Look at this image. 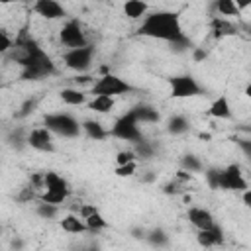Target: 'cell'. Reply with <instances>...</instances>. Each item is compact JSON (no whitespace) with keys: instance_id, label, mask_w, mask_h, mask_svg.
<instances>
[{"instance_id":"1","label":"cell","mask_w":251,"mask_h":251,"mask_svg":"<svg viewBox=\"0 0 251 251\" xmlns=\"http://www.w3.org/2000/svg\"><path fill=\"white\" fill-rule=\"evenodd\" d=\"M137 35L173 43V41L182 39L186 33L182 31L178 12L155 10V12H149V14L141 20V24H139V27H137Z\"/></svg>"},{"instance_id":"2","label":"cell","mask_w":251,"mask_h":251,"mask_svg":"<svg viewBox=\"0 0 251 251\" xmlns=\"http://www.w3.org/2000/svg\"><path fill=\"white\" fill-rule=\"evenodd\" d=\"M6 55H8L10 61H14V63L20 65L22 69L31 67V65H35V63H41V61H45V59L49 57V55L45 53V49L37 43V39L31 35V31L27 29V25H24V27L18 31L16 39L12 41V49H10Z\"/></svg>"},{"instance_id":"3","label":"cell","mask_w":251,"mask_h":251,"mask_svg":"<svg viewBox=\"0 0 251 251\" xmlns=\"http://www.w3.org/2000/svg\"><path fill=\"white\" fill-rule=\"evenodd\" d=\"M43 127H47L53 135H59V137H67V139H73V137H78L82 131H80V122L67 114V112H51V114H45L43 116Z\"/></svg>"},{"instance_id":"4","label":"cell","mask_w":251,"mask_h":251,"mask_svg":"<svg viewBox=\"0 0 251 251\" xmlns=\"http://www.w3.org/2000/svg\"><path fill=\"white\" fill-rule=\"evenodd\" d=\"M71 196V186L69 182L55 171H47L45 173V190L39 194V200L41 202H47V204H63L67 198Z\"/></svg>"},{"instance_id":"5","label":"cell","mask_w":251,"mask_h":251,"mask_svg":"<svg viewBox=\"0 0 251 251\" xmlns=\"http://www.w3.org/2000/svg\"><path fill=\"white\" fill-rule=\"evenodd\" d=\"M135 88L122 76L118 75H112V73H106L102 75L98 80H94V84L90 86V94L94 96H120V94H127V92H133Z\"/></svg>"},{"instance_id":"6","label":"cell","mask_w":251,"mask_h":251,"mask_svg":"<svg viewBox=\"0 0 251 251\" xmlns=\"http://www.w3.org/2000/svg\"><path fill=\"white\" fill-rule=\"evenodd\" d=\"M108 137H116V139L129 141V143H137V141L143 139L141 129H139V124H137L135 116L131 114V110H127L126 114H122L114 122V126L108 129Z\"/></svg>"},{"instance_id":"7","label":"cell","mask_w":251,"mask_h":251,"mask_svg":"<svg viewBox=\"0 0 251 251\" xmlns=\"http://www.w3.org/2000/svg\"><path fill=\"white\" fill-rule=\"evenodd\" d=\"M94 45L88 43L84 47H76V49H67L63 53V63L67 69L75 71V73H86L92 67V59H94Z\"/></svg>"},{"instance_id":"8","label":"cell","mask_w":251,"mask_h":251,"mask_svg":"<svg viewBox=\"0 0 251 251\" xmlns=\"http://www.w3.org/2000/svg\"><path fill=\"white\" fill-rule=\"evenodd\" d=\"M247 178L243 176V171L237 163H231L224 169H220V178H218V190H229V192H243L247 190Z\"/></svg>"},{"instance_id":"9","label":"cell","mask_w":251,"mask_h":251,"mask_svg":"<svg viewBox=\"0 0 251 251\" xmlns=\"http://www.w3.org/2000/svg\"><path fill=\"white\" fill-rule=\"evenodd\" d=\"M171 98H192L204 94V88L192 75H175L169 78Z\"/></svg>"},{"instance_id":"10","label":"cell","mask_w":251,"mask_h":251,"mask_svg":"<svg viewBox=\"0 0 251 251\" xmlns=\"http://www.w3.org/2000/svg\"><path fill=\"white\" fill-rule=\"evenodd\" d=\"M59 41L61 45H65L67 49H76V47H84L88 45V39L84 35V29H82V24L76 20V18H71L67 20L61 29H59Z\"/></svg>"},{"instance_id":"11","label":"cell","mask_w":251,"mask_h":251,"mask_svg":"<svg viewBox=\"0 0 251 251\" xmlns=\"http://www.w3.org/2000/svg\"><path fill=\"white\" fill-rule=\"evenodd\" d=\"M27 147L39 151V153H55V141H53V133L39 126L27 131Z\"/></svg>"},{"instance_id":"12","label":"cell","mask_w":251,"mask_h":251,"mask_svg":"<svg viewBox=\"0 0 251 251\" xmlns=\"http://www.w3.org/2000/svg\"><path fill=\"white\" fill-rule=\"evenodd\" d=\"M31 10L37 16L45 18V20H63V18H67V10L63 8V4H59L55 0H35Z\"/></svg>"},{"instance_id":"13","label":"cell","mask_w":251,"mask_h":251,"mask_svg":"<svg viewBox=\"0 0 251 251\" xmlns=\"http://www.w3.org/2000/svg\"><path fill=\"white\" fill-rule=\"evenodd\" d=\"M51 75H55V63L51 61V57H47V59L41 61V63H35V65H31V67L22 69L20 78H22V80H41V78H47V76H51Z\"/></svg>"},{"instance_id":"14","label":"cell","mask_w":251,"mask_h":251,"mask_svg":"<svg viewBox=\"0 0 251 251\" xmlns=\"http://www.w3.org/2000/svg\"><path fill=\"white\" fill-rule=\"evenodd\" d=\"M186 218L196 229H210V227L216 226V220H214L212 212L202 208V206H190L188 212H186Z\"/></svg>"},{"instance_id":"15","label":"cell","mask_w":251,"mask_h":251,"mask_svg":"<svg viewBox=\"0 0 251 251\" xmlns=\"http://www.w3.org/2000/svg\"><path fill=\"white\" fill-rule=\"evenodd\" d=\"M208 116L210 118H216V120H231L233 118V110H231L229 98L226 94L214 98L212 104H210V108H208Z\"/></svg>"},{"instance_id":"16","label":"cell","mask_w":251,"mask_h":251,"mask_svg":"<svg viewBox=\"0 0 251 251\" xmlns=\"http://www.w3.org/2000/svg\"><path fill=\"white\" fill-rule=\"evenodd\" d=\"M210 31L216 39H224V37H229V35H235L237 33V25L233 22H229L227 18H220V16H214L210 20Z\"/></svg>"},{"instance_id":"17","label":"cell","mask_w":251,"mask_h":251,"mask_svg":"<svg viewBox=\"0 0 251 251\" xmlns=\"http://www.w3.org/2000/svg\"><path fill=\"white\" fill-rule=\"evenodd\" d=\"M196 241H198L200 247H216V245H222L224 243V231H222V227L218 224L214 227H210V229H198Z\"/></svg>"},{"instance_id":"18","label":"cell","mask_w":251,"mask_h":251,"mask_svg":"<svg viewBox=\"0 0 251 251\" xmlns=\"http://www.w3.org/2000/svg\"><path fill=\"white\" fill-rule=\"evenodd\" d=\"M131 114L135 116L137 124H157L161 120V114L157 108L149 106V104H137L131 108Z\"/></svg>"},{"instance_id":"19","label":"cell","mask_w":251,"mask_h":251,"mask_svg":"<svg viewBox=\"0 0 251 251\" xmlns=\"http://www.w3.org/2000/svg\"><path fill=\"white\" fill-rule=\"evenodd\" d=\"M80 131L88 139H94V141H102V139L108 137V129L98 120H84V122H80Z\"/></svg>"},{"instance_id":"20","label":"cell","mask_w":251,"mask_h":251,"mask_svg":"<svg viewBox=\"0 0 251 251\" xmlns=\"http://www.w3.org/2000/svg\"><path fill=\"white\" fill-rule=\"evenodd\" d=\"M122 10H124V16L126 18L139 20V18H145L149 14V4L143 2V0H127Z\"/></svg>"},{"instance_id":"21","label":"cell","mask_w":251,"mask_h":251,"mask_svg":"<svg viewBox=\"0 0 251 251\" xmlns=\"http://www.w3.org/2000/svg\"><path fill=\"white\" fill-rule=\"evenodd\" d=\"M59 96H61L63 104H67V106H82V104H86V92H82L80 88H75V86L61 88Z\"/></svg>"},{"instance_id":"22","label":"cell","mask_w":251,"mask_h":251,"mask_svg":"<svg viewBox=\"0 0 251 251\" xmlns=\"http://www.w3.org/2000/svg\"><path fill=\"white\" fill-rule=\"evenodd\" d=\"M59 226H61L63 231H67V233H71V235L88 231V229H86V224H84L76 214H67V216H63V220L59 222Z\"/></svg>"},{"instance_id":"23","label":"cell","mask_w":251,"mask_h":251,"mask_svg":"<svg viewBox=\"0 0 251 251\" xmlns=\"http://www.w3.org/2000/svg\"><path fill=\"white\" fill-rule=\"evenodd\" d=\"M167 131L171 135H182V133L190 131V120L182 114H175L167 120Z\"/></svg>"},{"instance_id":"24","label":"cell","mask_w":251,"mask_h":251,"mask_svg":"<svg viewBox=\"0 0 251 251\" xmlns=\"http://www.w3.org/2000/svg\"><path fill=\"white\" fill-rule=\"evenodd\" d=\"M6 143H8L14 151H22L24 147H27V133L24 131V127H14V129L8 131Z\"/></svg>"},{"instance_id":"25","label":"cell","mask_w":251,"mask_h":251,"mask_svg":"<svg viewBox=\"0 0 251 251\" xmlns=\"http://www.w3.org/2000/svg\"><path fill=\"white\" fill-rule=\"evenodd\" d=\"M114 106H116V100L110 96H94L88 102V110H92L96 114H108L114 110Z\"/></svg>"},{"instance_id":"26","label":"cell","mask_w":251,"mask_h":251,"mask_svg":"<svg viewBox=\"0 0 251 251\" xmlns=\"http://www.w3.org/2000/svg\"><path fill=\"white\" fill-rule=\"evenodd\" d=\"M145 241L151 247H167L169 245V233L163 227H153V229H147Z\"/></svg>"},{"instance_id":"27","label":"cell","mask_w":251,"mask_h":251,"mask_svg":"<svg viewBox=\"0 0 251 251\" xmlns=\"http://www.w3.org/2000/svg\"><path fill=\"white\" fill-rule=\"evenodd\" d=\"M212 10H214L216 16H220V18L237 16V14H239L237 4H235L233 0H216V2H212Z\"/></svg>"},{"instance_id":"28","label":"cell","mask_w":251,"mask_h":251,"mask_svg":"<svg viewBox=\"0 0 251 251\" xmlns=\"http://www.w3.org/2000/svg\"><path fill=\"white\" fill-rule=\"evenodd\" d=\"M37 104H39V96H29V98H25V100L20 104L18 112L14 114V118H16V120H24V118L31 116V114L37 110Z\"/></svg>"},{"instance_id":"29","label":"cell","mask_w":251,"mask_h":251,"mask_svg":"<svg viewBox=\"0 0 251 251\" xmlns=\"http://www.w3.org/2000/svg\"><path fill=\"white\" fill-rule=\"evenodd\" d=\"M131 151L135 153L137 159H153L155 157V143H151L147 139H141V141L133 143V149Z\"/></svg>"},{"instance_id":"30","label":"cell","mask_w":251,"mask_h":251,"mask_svg":"<svg viewBox=\"0 0 251 251\" xmlns=\"http://www.w3.org/2000/svg\"><path fill=\"white\" fill-rule=\"evenodd\" d=\"M180 169L192 175V173H200V171L204 169V165H202V161H200L196 155L188 153V155H182V157H180Z\"/></svg>"},{"instance_id":"31","label":"cell","mask_w":251,"mask_h":251,"mask_svg":"<svg viewBox=\"0 0 251 251\" xmlns=\"http://www.w3.org/2000/svg\"><path fill=\"white\" fill-rule=\"evenodd\" d=\"M84 224H86V229L90 231V233H98L100 229H106L108 227V222L102 218V214L100 212H96V214H92V216H88L86 220H82Z\"/></svg>"},{"instance_id":"32","label":"cell","mask_w":251,"mask_h":251,"mask_svg":"<svg viewBox=\"0 0 251 251\" xmlns=\"http://www.w3.org/2000/svg\"><path fill=\"white\" fill-rule=\"evenodd\" d=\"M35 214H37L39 218H43V220H53V218H57V214H59V206L47 204V202H41V200H39V204L35 206Z\"/></svg>"},{"instance_id":"33","label":"cell","mask_w":251,"mask_h":251,"mask_svg":"<svg viewBox=\"0 0 251 251\" xmlns=\"http://www.w3.org/2000/svg\"><path fill=\"white\" fill-rule=\"evenodd\" d=\"M35 198H37V192L31 188L29 182L24 184V186L20 188V192L16 194V202H18V204H27V202H33Z\"/></svg>"},{"instance_id":"34","label":"cell","mask_w":251,"mask_h":251,"mask_svg":"<svg viewBox=\"0 0 251 251\" xmlns=\"http://www.w3.org/2000/svg\"><path fill=\"white\" fill-rule=\"evenodd\" d=\"M171 45V51L173 53H186V51H192L194 49V45H192V41L184 35L182 39H178V41H173V43H169Z\"/></svg>"},{"instance_id":"35","label":"cell","mask_w":251,"mask_h":251,"mask_svg":"<svg viewBox=\"0 0 251 251\" xmlns=\"http://www.w3.org/2000/svg\"><path fill=\"white\" fill-rule=\"evenodd\" d=\"M27 182L31 184V188L35 190V192H43L45 190V173H31L29 175V178H27Z\"/></svg>"},{"instance_id":"36","label":"cell","mask_w":251,"mask_h":251,"mask_svg":"<svg viewBox=\"0 0 251 251\" xmlns=\"http://www.w3.org/2000/svg\"><path fill=\"white\" fill-rule=\"evenodd\" d=\"M135 161H137V157H135V153L131 149H122V151L116 153V167L127 165V163H135Z\"/></svg>"},{"instance_id":"37","label":"cell","mask_w":251,"mask_h":251,"mask_svg":"<svg viewBox=\"0 0 251 251\" xmlns=\"http://www.w3.org/2000/svg\"><path fill=\"white\" fill-rule=\"evenodd\" d=\"M116 176H122V178H127V176H133L137 173V161L135 163H127V165H120L114 169Z\"/></svg>"},{"instance_id":"38","label":"cell","mask_w":251,"mask_h":251,"mask_svg":"<svg viewBox=\"0 0 251 251\" xmlns=\"http://www.w3.org/2000/svg\"><path fill=\"white\" fill-rule=\"evenodd\" d=\"M204 176H206V182L212 190H218V178H220V169L216 167H210L204 171Z\"/></svg>"},{"instance_id":"39","label":"cell","mask_w":251,"mask_h":251,"mask_svg":"<svg viewBox=\"0 0 251 251\" xmlns=\"http://www.w3.org/2000/svg\"><path fill=\"white\" fill-rule=\"evenodd\" d=\"M12 41H14V39L8 35V31L0 27V55H6V53L12 49Z\"/></svg>"},{"instance_id":"40","label":"cell","mask_w":251,"mask_h":251,"mask_svg":"<svg viewBox=\"0 0 251 251\" xmlns=\"http://www.w3.org/2000/svg\"><path fill=\"white\" fill-rule=\"evenodd\" d=\"M96 212H100L96 204H80V206H78V214H76V216H78L80 220H86L88 216H92V214H96Z\"/></svg>"},{"instance_id":"41","label":"cell","mask_w":251,"mask_h":251,"mask_svg":"<svg viewBox=\"0 0 251 251\" xmlns=\"http://www.w3.org/2000/svg\"><path fill=\"white\" fill-rule=\"evenodd\" d=\"M182 186H184V184H180L178 180H171V182L165 184L163 192H165V194H178V192H182Z\"/></svg>"},{"instance_id":"42","label":"cell","mask_w":251,"mask_h":251,"mask_svg":"<svg viewBox=\"0 0 251 251\" xmlns=\"http://www.w3.org/2000/svg\"><path fill=\"white\" fill-rule=\"evenodd\" d=\"M75 84H94V76H90V75H76V76H73L71 78Z\"/></svg>"},{"instance_id":"43","label":"cell","mask_w":251,"mask_h":251,"mask_svg":"<svg viewBox=\"0 0 251 251\" xmlns=\"http://www.w3.org/2000/svg\"><path fill=\"white\" fill-rule=\"evenodd\" d=\"M24 247H25V241H24L20 235H16V237L10 241V249H12V251H24Z\"/></svg>"},{"instance_id":"44","label":"cell","mask_w":251,"mask_h":251,"mask_svg":"<svg viewBox=\"0 0 251 251\" xmlns=\"http://www.w3.org/2000/svg\"><path fill=\"white\" fill-rule=\"evenodd\" d=\"M145 233H147L145 227H131V229H129V235H131L133 239H141V241H145Z\"/></svg>"},{"instance_id":"45","label":"cell","mask_w":251,"mask_h":251,"mask_svg":"<svg viewBox=\"0 0 251 251\" xmlns=\"http://www.w3.org/2000/svg\"><path fill=\"white\" fill-rule=\"evenodd\" d=\"M206 57H208V53H206V51H204L202 47H194V49H192V59H194L196 63H200V61H204Z\"/></svg>"},{"instance_id":"46","label":"cell","mask_w":251,"mask_h":251,"mask_svg":"<svg viewBox=\"0 0 251 251\" xmlns=\"http://www.w3.org/2000/svg\"><path fill=\"white\" fill-rule=\"evenodd\" d=\"M237 145L243 149L245 157H251V141L249 139H237Z\"/></svg>"},{"instance_id":"47","label":"cell","mask_w":251,"mask_h":251,"mask_svg":"<svg viewBox=\"0 0 251 251\" xmlns=\"http://www.w3.org/2000/svg\"><path fill=\"white\" fill-rule=\"evenodd\" d=\"M241 198H243V206H251V188H247V190H243L241 192Z\"/></svg>"},{"instance_id":"48","label":"cell","mask_w":251,"mask_h":251,"mask_svg":"<svg viewBox=\"0 0 251 251\" xmlns=\"http://www.w3.org/2000/svg\"><path fill=\"white\" fill-rule=\"evenodd\" d=\"M82 251H100V249H98V245H94V243H92V245H88V247H84Z\"/></svg>"},{"instance_id":"49","label":"cell","mask_w":251,"mask_h":251,"mask_svg":"<svg viewBox=\"0 0 251 251\" xmlns=\"http://www.w3.org/2000/svg\"><path fill=\"white\" fill-rule=\"evenodd\" d=\"M78 251H82V249H78Z\"/></svg>"}]
</instances>
